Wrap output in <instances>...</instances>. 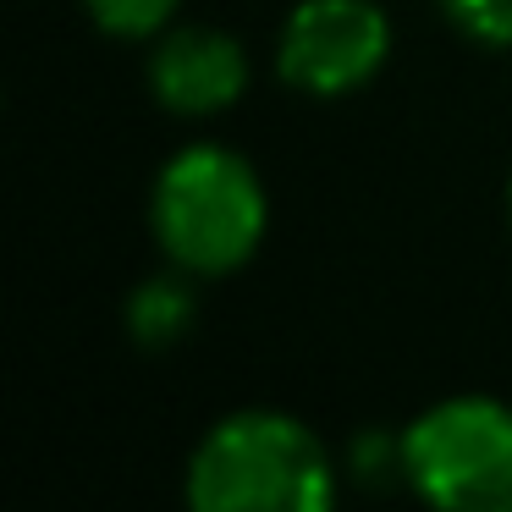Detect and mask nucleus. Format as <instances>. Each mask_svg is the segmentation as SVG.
Instances as JSON below:
<instances>
[{
	"instance_id": "obj_1",
	"label": "nucleus",
	"mask_w": 512,
	"mask_h": 512,
	"mask_svg": "<svg viewBox=\"0 0 512 512\" xmlns=\"http://www.w3.org/2000/svg\"><path fill=\"white\" fill-rule=\"evenodd\" d=\"M182 496L199 512H331L342 479L298 413L237 408L199 435Z\"/></svg>"
},
{
	"instance_id": "obj_2",
	"label": "nucleus",
	"mask_w": 512,
	"mask_h": 512,
	"mask_svg": "<svg viewBox=\"0 0 512 512\" xmlns=\"http://www.w3.org/2000/svg\"><path fill=\"white\" fill-rule=\"evenodd\" d=\"M149 232H155L166 265L199 281L232 276L265 248L270 193L254 160L232 144H182L166 155L149 188Z\"/></svg>"
},
{
	"instance_id": "obj_3",
	"label": "nucleus",
	"mask_w": 512,
	"mask_h": 512,
	"mask_svg": "<svg viewBox=\"0 0 512 512\" xmlns=\"http://www.w3.org/2000/svg\"><path fill=\"white\" fill-rule=\"evenodd\" d=\"M397 474L424 507L512 512V402L457 391L419 408L397 435Z\"/></svg>"
},
{
	"instance_id": "obj_4",
	"label": "nucleus",
	"mask_w": 512,
	"mask_h": 512,
	"mask_svg": "<svg viewBox=\"0 0 512 512\" xmlns=\"http://www.w3.org/2000/svg\"><path fill=\"white\" fill-rule=\"evenodd\" d=\"M391 61V17L380 0H298L276 34V78L309 100H342Z\"/></svg>"
},
{
	"instance_id": "obj_5",
	"label": "nucleus",
	"mask_w": 512,
	"mask_h": 512,
	"mask_svg": "<svg viewBox=\"0 0 512 512\" xmlns=\"http://www.w3.org/2000/svg\"><path fill=\"white\" fill-rule=\"evenodd\" d=\"M254 61L243 39L210 23H171L149 50V94L166 116L204 122V116L232 111L248 94Z\"/></svg>"
},
{
	"instance_id": "obj_6",
	"label": "nucleus",
	"mask_w": 512,
	"mask_h": 512,
	"mask_svg": "<svg viewBox=\"0 0 512 512\" xmlns=\"http://www.w3.org/2000/svg\"><path fill=\"white\" fill-rule=\"evenodd\" d=\"M188 270L171 265L166 276H149L144 287L127 292L122 303V325L133 336V347H149V353H166V347L188 342L193 325H199V292H193Z\"/></svg>"
},
{
	"instance_id": "obj_7",
	"label": "nucleus",
	"mask_w": 512,
	"mask_h": 512,
	"mask_svg": "<svg viewBox=\"0 0 512 512\" xmlns=\"http://www.w3.org/2000/svg\"><path fill=\"white\" fill-rule=\"evenodd\" d=\"M83 12L105 39H160L177 23L182 0H83Z\"/></svg>"
},
{
	"instance_id": "obj_8",
	"label": "nucleus",
	"mask_w": 512,
	"mask_h": 512,
	"mask_svg": "<svg viewBox=\"0 0 512 512\" xmlns=\"http://www.w3.org/2000/svg\"><path fill=\"white\" fill-rule=\"evenodd\" d=\"M441 17L485 50H512V0H435Z\"/></svg>"
},
{
	"instance_id": "obj_9",
	"label": "nucleus",
	"mask_w": 512,
	"mask_h": 512,
	"mask_svg": "<svg viewBox=\"0 0 512 512\" xmlns=\"http://www.w3.org/2000/svg\"><path fill=\"white\" fill-rule=\"evenodd\" d=\"M501 204H507V237H512V177H507V199Z\"/></svg>"
}]
</instances>
